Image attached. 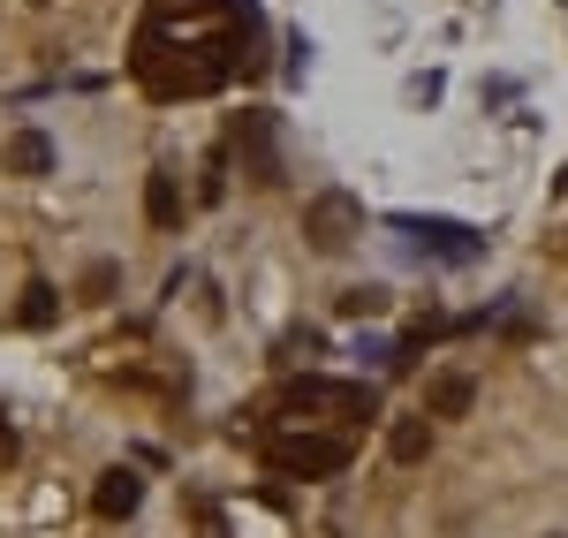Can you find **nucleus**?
<instances>
[{
	"mask_svg": "<svg viewBox=\"0 0 568 538\" xmlns=\"http://www.w3.org/2000/svg\"><path fill=\"white\" fill-rule=\"evenodd\" d=\"M265 69L258 0H144L130 45V77L152 99H205V91Z\"/></svg>",
	"mask_w": 568,
	"mask_h": 538,
	"instance_id": "nucleus-1",
	"label": "nucleus"
},
{
	"mask_svg": "<svg viewBox=\"0 0 568 538\" xmlns=\"http://www.w3.org/2000/svg\"><path fill=\"white\" fill-rule=\"evenodd\" d=\"M265 463L288 470V478H342L349 470V440L342 433H273Z\"/></svg>",
	"mask_w": 568,
	"mask_h": 538,
	"instance_id": "nucleus-2",
	"label": "nucleus"
},
{
	"mask_svg": "<svg viewBox=\"0 0 568 538\" xmlns=\"http://www.w3.org/2000/svg\"><path fill=\"white\" fill-rule=\"evenodd\" d=\"M304 235H311V251L334 258V251H349L356 235H364V205H356L349 190H318L304 205Z\"/></svg>",
	"mask_w": 568,
	"mask_h": 538,
	"instance_id": "nucleus-3",
	"label": "nucleus"
},
{
	"mask_svg": "<svg viewBox=\"0 0 568 538\" xmlns=\"http://www.w3.org/2000/svg\"><path fill=\"white\" fill-rule=\"evenodd\" d=\"M394 227L409 235L417 258H439V266H470V258L485 251V235H478V227H463V221H417V213H402Z\"/></svg>",
	"mask_w": 568,
	"mask_h": 538,
	"instance_id": "nucleus-4",
	"label": "nucleus"
},
{
	"mask_svg": "<svg viewBox=\"0 0 568 538\" xmlns=\"http://www.w3.org/2000/svg\"><path fill=\"white\" fill-rule=\"evenodd\" d=\"M227 144L243 152V175L251 182H281V152H273V114H235V130H227Z\"/></svg>",
	"mask_w": 568,
	"mask_h": 538,
	"instance_id": "nucleus-5",
	"label": "nucleus"
},
{
	"mask_svg": "<svg viewBox=\"0 0 568 538\" xmlns=\"http://www.w3.org/2000/svg\"><path fill=\"white\" fill-rule=\"evenodd\" d=\"M288 409H349V417H379V395H372V387H334V379H296V387H288Z\"/></svg>",
	"mask_w": 568,
	"mask_h": 538,
	"instance_id": "nucleus-6",
	"label": "nucleus"
},
{
	"mask_svg": "<svg viewBox=\"0 0 568 538\" xmlns=\"http://www.w3.org/2000/svg\"><path fill=\"white\" fill-rule=\"evenodd\" d=\"M0 168H8V175H23V182L53 175V136H45V130H16L8 144H0Z\"/></svg>",
	"mask_w": 568,
	"mask_h": 538,
	"instance_id": "nucleus-7",
	"label": "nucleus"
},
{
	"mask_svg": "<svg viewBox=\"0 0 568 538\" xmlns=\"http://www.w3.org/2000/svg\"><path fill=\"white\" fill-rule=\"evenodd\" d=\"M91 508H99L106 524L136 516V508H144V478H136V470H106V478H99V494H91Z\"/></svg>",
	"mask_w": 568,
	"mask_h": 538,
	"instance_id": "nucleus-8",
	"label": "nucleus"
},
{
	"mask_svg": "<svg viewBox=\"0 0 568 538\" xmlns=\"http://www.w3.org/2000/svg\"><path fill=\"white\" fill-rule=\"evenodd\" d=\"M144 221L160 227V235H175V227H182V182L168 175V168L144 175Z\"/></svg>",
	"mask_w": 568,
	"mask_h": 538,
	"instance_id": "nucleus-9",
	"label": "nucleus"
},
{
	"mask_svg": "<svg viewBox=\"0 0 568 538\" xmlns=\"http://www.w3.org/2000/svg\"><path fill=\"white\" fill-rule=\"evenodd\" d=\"M470 403H478V387H470V372H439L433 387H425V417H463Z\"/></svg>",
	"mask_w": 568,
	"mask_h": 538,
	"instance_id": "nucleus-10",
	"label": "nucleus"
},
{
	"mask_svg": "<svg viewBox=\"0 0 568 538\" xmlns=\"http://www.w3.org/2000/svg\"><path fill=\"white\" fill-rule=\"evenodd\" d=\"M16 318H23L31 334L53 326V318H61V288H53V281H31V288H23V304H16Z\"/></svg>",
	"mask_w": 568,
	"mask_h": 538,
	"instance_id": "nucleus-11",
	"label": "nucleus"
},
{
	"mask_svg": "<svg viewBox=\"0 0 568 538\" xmlns=\"http://www.w3.org/2000/svg\"><path fill=\"white\" fill-rule=\"evenodd\" d=\"M425 448H433V433H425V417H402L387 433V455L394 463H425Z\"/></svg>",
	"mask_w": 568,
	"mask_h": 538,
	"instance_id": "nucleus-12",
	"label": "nucleus"
},
{
	"mask_svg": "<svg viewBox=\"0 0 568 538\" xmlns=\"http://www.w3.org/2000/svg\"><path fill=\"white\" fill-rule=\"evenodd\" d=\"M114 288H122V266H114V258H99V266L84 273V288H77V296H84V304H106Z\"/></svg>",
	"mask_w": 568,
	"mask_h": 538,
	"instance_id": "nucleus-13",
	"label": "nucleus"
},
{
	"mask_svg": "<svg viewBox=\"0 0 568 538\" xmlns=\"http://www.w3.org/2000/svg\"><path fill=\"white\" fill-rule=\"evenodd\" d=\"M334 304H342V318H379L387 312V288H342Z\"/></svg>",
	"mask_w": 568,
	"mask_h": 538,
	"instance_id": "nucleus-14",
	"label": "nucleus"
},
{
	"mask_svg": "<svg viewBox=\"0 0 568 538\" xmlns=\"http://www.w3.org/2000/svg\"><path fill=\"white\" fill-rule=\"evenodd\" d=\"M197 197H205V205H220V197H227V160H205V182H197Z\"/></svg>",
	"mask_w": 568,
	"mask_h": 538,
	"instance_id": "nucleus-15",
	"label": "nucleus"
},
{
	"mask_svg": "<svg viewBox=\"0 0 568 538\" xmlns=\"http://www.w3.org/2000/svg\"><path fill=\"white\" fill-rule=\"evenodd\" d=\"M8 455H16V425H0V463H8Z\"/></svg>",
	"mask_w": 568,
	"mask_h": 538,
	"instance_id": "nucleus-16",
	"label": "nucleus"
},
{
	"mask_svg": "<svg viewBox=\"0 0 568 538\" xmlns=\"http://www.w3.org/2000/svg\"><path fill=\"white\" fill-rule=\"evenodd\" d=\"M554 190H561V197H568V168H561V175H554Z\"/></svg>",
	"mask_w": 568,
	"mask_h": 538,
	"instance_id": "nucleus-17",
	"label": "nucleus"
}]
</instances>
